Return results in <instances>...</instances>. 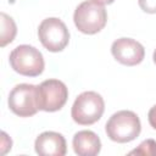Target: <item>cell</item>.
<instances>
[{
  "label": "cell",
  "instance_id": "cell-1",
  "mask_svg": "<svg viewBox=\"0 0 156 156\" xmlns=\"http://www.w3.org/2000/svg\"><path fill=\"white\" fill-rule=\"evenodd\" d=\"M105 130L111 140L116 143H129L139 136L141 124L136 113L122 110L110 117L106 122Z\"/></svg>",
  "mask_w": 156,
  "mask_h": 156
},
{
  "label": "cell",
  "instance_id": "cell-2",
  "mask_svg": "<svg viewBox=\"0 0 156 156\" xmlns=\"http://www.w3.org/2000/svg\"><path fill=\"white\" fill-rule=\"evenodd\" d=\"M73 21L79 32L84 34H95L105 27L107 12L102 4L95 0H85L77 6Z\"/></svg>",
  "mask_w": 156,
  "mask_h": 156
},
{
  "label": "cell",
  "instance_id": "cell-3",
  "mask_svg": "<svg viewBox=\"0 0 156 156\" xmlns=\"http://www.w3.org/2000/svg\"><path fill=\"white\" fill-rule=\"evenodd\" d=\"M104 110L105 102L100 94L95 91H84L74 100L71 116L76 123L89 126L101 118Z\"/></svg>",
  "mask_w": 156,
  "mask_h": 156
},
{
  "label": "cell",
  "instance_id": "cell-4",
  "mask_svg": "<svg viewBox=\"0 0 156 156\" xmlns=\"http://www.w3.org/2000/svg\"><path fill=\"white\" fill-rule=\"evenodd\" d=\"M10 65L17 73L27 77H37L44 71V57L34 46L23 44L15 48L10 54Z\"/></svg>",
  "mask_w": 156,
  "mask_h": 156
},
{
  "label": "cell",
  "instance_id": "cell-5",
  "mask_svg": "<svg viewBox=\"0 0 156 156\" xmlns=\"http://www.w3.org/2000/svg\"><path fill=\"white\" fill-rule=\"evenodd\" d=\"M38 37L43 46L51 52L62 51L69 41V32L66 24L56 17L43 20L38 27Z\"/></svg>",
  "mask_w": 156,
  "mask_h": 156
},
{
  "label": "cell",
  "instance_id": "cell-6",
  "mask_svg": "<svg viewBox=\"0 0 156 156\" xmlns=\"http://www.w3.org/2000/svg\"><path fill=\"white\" fill-rule=\"evenodd\" d=\"M9 107L20 117H29L37 113L38 107V85L17 84L9 94Z\"/></svg>",
  "mask_w": 156,
  "mask_h": 156
},
{
  "label": "cell",
  "instance_id": "cell-7",
  "mask_svg": "<svg viewBox=\"0 0 156 156\" xmlns=\"http://www.w3.org/2000/svg\"><path fill=\"white\" fill-rule=\"evenodd\" d=\"M68 99V90L58 79H46L38 85V107L46 112H55L63 107Z\"/></svg>",
  "mask_w": 156,
  "mask_h": 156
},
{
  "label": "cell",
  "instance_id": "cell-8",
  "mask_svg": "<svg viewBox=\"0 0 156 156\" xmlns=\"http://www.w3.org/2000/svg\"><path fill=\"white\" fill-rule=\"evenodd\" d=\"M111 52L113 57L126 66H135L144 60V46L132 38H119L112 43Z\"/></svg>",
  "mask_w": 156,
  "mask_h": 156
},
{
  "label": "cell",
  "instance_id": "cell-9",
  "mask_svg": "<svg viewBox=\"0 0 156 156\" xmlns=\"http://www.w3.org/2000/svg\"><path fill=\"white\" fill-rule=\"evenodd\" d=\"M35 152L40 156H63L67 146L62 134L56 132H44L37 136L34 143Z\"/></svg>",
  "mask_w": 156,
  "mask_h": 156
},
{
  "label": "cell",
  "instance_id": "cell-10",
  "mask_svg": "<svg viewBox=\"0 0 156 156\" xmlns=\"http://www.w3.org/2000/svg\"><path fill=\"white\" fill-rule=\"evenodd\" d=\"M73 150L79 156H95L101 150L100 138L91 130H79L72 140Z\"/></svg>",
  "mask_w": 156,
  "mask_h": 156
},
{
  "label": "cell",
  "instance_id": "cell-11",
  "mask_svg": "<svg viewBox=\"0 0 156 156\" xmlns=\"http://www.w3.org/2000/svg\"><path fill=\"white\" fill-rule=\"evenodd\" d=\"M0 22H1V30H0V45L5 46L9 43H11L15 39V35L17 33V27L15 21L6 15L5 12H1L0 15Z\"/></svg>",
  "mask_w": 156,
  "mask_h": 156
},
{
  "label": "cell",
  "instance_id": "cell-12",
  "mask_svg": "<svg viewBox=\"0 0 156 156\" xmlns=\"http://www.w3.org/2000/svg\"><path fill=\"white\" fill-rule=\"evenodd\" d=\"M130 155H156V141L154 139H146L144 140L136 149L132 150L129 152Z\"/></svg>",
  "mask_w": 156,
  "mask_h": 156
},
{
  "label": "cell",
  "instance_id": "cell-13",
  "mask_svg": "<svg viewBox=\"0 0 156 156\" xmlns=\"http://www.w3.org/2000/svg\"><path fill=\"white\" fill-rule=\"evenodd\" d=\"M139 6L147 13H156V0H138Z\"/></svg>",
  "mask_w": 156,
  "mask_h": 156
},
{
  "label": "cell",
  "instance_id": "cell-14",
  "mask_svg": "<svg viewBox=\"0 0 156 156\" xmlns=\"http://www.w3.org/2000/svg\"><path fill=\"white\" fill-rule=\"evenodd\" d=\"M147 119H149L150 126H151L154 129H156V105L150 108V111H149V113H147Z\"/></svg>",
  "mask_w": 156,
  "mask_h": 156
},
{
  "label": "cell",
  "instance_id": "cell-15",
  "mask_svg": "<svg viewBox=\"0 0 156 156\" xmlns=\"http://www.w3.org/2000/svg\"><path fill=\"white\" fill-rule=\"evenodd\" d=\"M95 1H98V2H100V4H102V5H108V4H112L115 0H95Z\"/></svg>",
  "mask_w": 156,
  "mask_h": 156
},
{
  "label": "cell",
  "instance_id": "cell-16",
  "mask_svg": "<svg viewBox=\"0 0 156 156\" xmlns=\"http://www.w3.org/2000/svg\"><path fill=\"white\" fill-rule=\"evenodd\" d=\"M152 58H154V62L156 63V50L154 51V55H152Z\"/></svg>",
  "mask_w": 156,
  "mask_h": 156
}]
</instances>
